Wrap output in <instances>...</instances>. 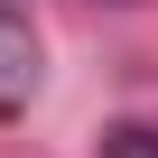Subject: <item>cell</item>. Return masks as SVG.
<instances>
[{
	"label": "cell",
	"instance_id": "1",
	"mask_svg": "<svg viewBox=\"0 0 158 158\" xmlns=\"http://www.w3.org/2000/svg\"><path fill=\"white\" fill-rule=\"evenodd\" d=\"M37 93V37H28V19L0 0V102H28Z\"/></svg>",
	"mask_w": 158,
	"mask_h": 158
},
{
	"label": "cell",
	"instance_id": "2",
	"mask_svg": "<svg viewBox=\"0 0 158 158\" xmlns=\"http://www.w3.org/2000/svg\"><path fill=\"white\" fill-rule=\"evenodd\" d=\"M102 158H158V130L149 121H112L102 130Z\"/></svg>",
	"mask_w": 158,
	"mask_h": 158
}]
</instances>
